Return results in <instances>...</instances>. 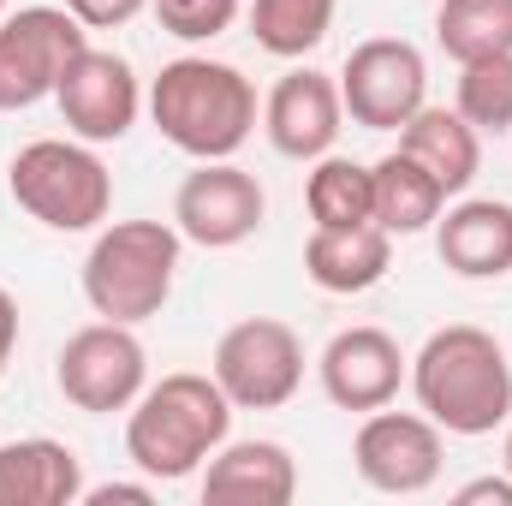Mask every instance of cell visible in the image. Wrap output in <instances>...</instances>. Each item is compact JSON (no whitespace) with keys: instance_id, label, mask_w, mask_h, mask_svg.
I'll use <instances>...</instances> for the list:
<instances>
[{"instance_id":"6da1fadb","label":"cell","mask_w":512,"mask_h":506,"mask_svg":"<svg viewBox=\"0 0 512 506\" xmlns=\"http://www.w3.org/2000/svg\"><path fill=\"white\" fill-rule=\"evenodd\" d=\"M405 376L423 417L441 423V435L477 441L512 417V364L489 328H471V322L435 328Z\"/></svg>"},{"instance_id":"7a4b0ae2","label":"cell","mask_w":512,"mask_h":506,"mask_svg":"<svg viewBox=\"0 0 512 506\" xmlns=\"http://www.w3.org/2000/svg\"><path fill=\"white\" fill-rule=\"evenodd\" d=\"M149 120L155 131L185 149L191 161H233L256 131V84L209 54H179L149 84Z\"/></svg>"},{"instance_id":"3957f363","label":"cell","mask_w":512,"mask_h":506,"mask_svg":"<svg viewBox=\"0 0 512 506\" xmlns=\"http://www.w3.org/2000/svg\"><path fill=\"white\" fill-rule=\"evenodd\" d=\"M233 429V399L221 393L215 376H161L137 393L126 417V459L149 483H179L203 471Z\"/></svg>"},{"instance_id":"277c9868","label":"cell","mask_w":512,"mask_h":506,"mask_svg":"<svg viewBox=\"0 0 512 506\" xmlns=\"http://www.w3.org/2000/svg\"><path fill=\"white\" fill-rule=\"evenodd\" d=\"M179 227L167 221H114L96 233V245L84 256V298L102 322H149L167 310L173 298V274H179Z\"/></svg>"},{"instance_id":"5b68a950","label":"cell","mask_w":512,"mask_h":506,"mask_svg":"<svg viewBox=\"0 0 512 506\" xmlns=\"http://www.w3.org/2000/svg\"><path fill=\"white\" fill-rule=\"evenodd\" d=\"M12 203L48 233H90L114 209V173L84 137H36L6 167Z\"/></svg>"},{"instance_id":"8992f818","label":"cell","mask_w":512,"mask_h":506,"mask_svg":"<svg viewBox=\"0 0 512 506\" xmlns=\"http://www.w3.org/2000/svg\"><path fill=\"white\" fill-rule=\"evenodd\" d=\"M84 48H90V36L66 6L6 12L0 18V114H24V108L48 102Z\"/></svg>"},{"instance_id":"52a82bcc","label":"cell","mask_w":512,"mask_h":506,"mask_svg":"<svg viewBox=\"0 0 512 506\" xmlns=\"http://www.w3.org/2000/svg\"><path fill=\"white\" fill-rule=\"evenodd\" d=\"M209 376L221 381L233 411H280L304 387V340L274 316H245L221 334Z\"/></svg>"},{"instance_id":"ba28073f","label":"cell","mask_w":512,"mask_h":506,"mask_svg":"<svg viewBox=\"0 0 512 506\" xmlns=\"http://www.w3.org/2000/svg\"><path fill=\"white\" fill-rule=\"evenodd\" d=\"M54 381H60L66 405H78V411H90V417L131 411L137 393L149 387L143 340L131 334L126 322H90V328H78V334L60 346Z\"/></svg>"},{"instance_id":"9c48e42d","label":"cell","mask_w":512,"mask_h":506,"mask_svg":"<svg viewBox=\"0 0 512 506\" xmlns=\"http://www.w3.org/2000/svg\"><path fill=\"white\" fill-rule=\"evenodd\" d=\"M340 102H346L352 126L399 131L429 102V66L405 36H370L340 66Z\"/></svg>"},{"instance_id":"30bf717a","label":"cell","mask_w":512,"mask_h":506,"mask_svg":"<svg viewBox=\"0 0 512 506\" xmlns=\"http://www.w3.org/2000/svg\"><path fill=\"white\" fill-rule=\"evenodd\" d=\"M447 459L441 423H429L423 411H364L358 441H352V465L376 495H423L435 489Z\"/></svg>"},{"instance_id":"8fae6325","label":"cell","mask_w":512,"mask_h":506,"mask_svg":"<svg viewBox=\"0 0 512 506\" xmlns=\"http://www.w3.org/2000/svg\"><path fill=\"white\" fill-rule=\"evenodd\" d=\"M268 215V197L239 161H197V173H185L179 197H173V227L179 239L203 245V251H233L245 245Z\"/></svg>"},{"instance_id":"7c38bea8","label":"cell","mask_w":512,"mask_h":506,"mask_svg":"<svg viewBox=\"0 0 512 506\" xmlns=\"http://www.w3.org/2000/svg\"><path fill=\"white\" fill-rule=\"evenodd\" d=\"M54 102H60V120L72 126V137H84V143H120L137 126V114H143V84H137L131 60L108 54V48H84L66 66Z\"/></svg>"},{"instance_id":"4fadbf2b","label":"cell","mask_w":512,"mask_h":506,"mask_svg":"<svg viewBox=\"0 0 512 506\" xmlns=\"http://www.w3.org/2000/svg\"><path fill=\"white\" fill-rule=\"evenodd\" d=\"M262 131H268L274 155H286V161H322L340 143V131H346L340 78H328L316 66L286 72L268 90V102H262Z\"/></svg>"},{"instance_id":"5bb4252c","label":"cell","mask_w":512,"mask_h":506,"mask_svg":"<svg viewBox=\"0 0 512 506\" xmlns=\"http://www.w3.org/2000/svg\"><path fill=\"white\" fill-rule=\"evenodd\" d=\"M405 370H411V358L399 352V340L382 334V328H340L322 346V358H316L322 393L340 411H382V405H393Z\"/></svg>"},{"instance_id":"9a60e30c","label":"cell","mask_w":512,"mask_h":506,"mask_svg":"<svg viewBox=\"0 0 512 506\" xmlns=\"http://www.w3.org/2000/svg\"><path fill=\"white\" fill-rule=\"evenodd\" d=\"M435 251L459 280H501V274H512V203L465 197V203L441 209Z\"/></svg>"},{"instance_id":"2e32d148","label":"cell","mask_w":512,"mask_h":506,"mask_svg":"<svg viewBox=\"0 0 512 506\" xmlns=\"http://www.w3.org/2000/svg\"><path fill=\"white\" fill-rule=\"evenodd\" d=\"M298 495V465L280 441H221L203 471V501L239 506H286Z\"/></svg>"},{"instance_id":"e0dca14e","label":"cell","mask_w":512,"mask_h":506,"mask_svg":"<svg viewBox=\"0 0 512 506\" xmlns=\"http://www.w3.org/2000/svg\"><path fill=\"white\" fill-rule=\"evenodd\" d=\"M387 262H393V233L382 221H364V227H316L310 245H304V274L322 286V292H370L387 280Z\"/></svg>"},{"instance_id":"ac0fdd59","label":"cell","mask_w":512,"mask_h":506,"mask_svg":"<svg viewBox=\"0 0 512 506\" xmlns=\"http://www.w3.org/2000/svg\"><path fill=\"white\" fill-rule=\"evenodd\" d=\"M84 501V459L66 441L30 435L0 447V506H72Z\"/></svg>"},{"instance_id":"d6986e66","label":"cell","mask_w":512,"mask_h":506,"mask_svg":"<svg viewBox=\"0 0 512 506\" xmlns=\"http://www.w3.org/2000/svg\"><path fill=\"white\" fill-rule=\"evenodd\" d=\"M399 149L411 155V161H423L441 185H447V197H459L471 179H477V167H483V131L471 126L459 108H417L405 126H399Z\"/></svg>"},{"instance_id":"ffe728a7","label":"cell","mask_w":512,"mask_h":506,"mask_svg":"<svg viewBox=\"0 0 512 506\" xmlns=\"http://www.w3.org/2000/svg\"><path fill=\"white\" fill-rule=\"evenodd\" d=\"M370 179H376V221H382L387 233H423L447 209V185L423 161H411L405 149L382 155L370 167Z\"/></svg>"},{"instance_id":"44dd1931","label":"cell","mask_w":512,"mask_h":506,"mask_svg":"<svg viewBox=\"0 0 512 506\" xmlns=\"http://www.w3.org/2000/svg\"><path fill=\"white\" fill-rule=\"evenodd\" d=\"M304 209H310L316 227H364V221H376V179H370V167L328 149L322 161H310Z\"/></svg>"},{"instance_id":"7402d4cb","label":"cell","mask_w":512,"mask_h":506,"mask_svg":"<svg viewBox=\"0 0 512 506\" xmlns=\"http://www.w3.org/2000/svg\"><path fill=\"white\" fill-rule=\"evenodd\" d=\"M435 42L447 60H495L512 54V0H441L435 12Z\"/></svg>"},{"instance_id":"603a6c76","label":"cell","mask_w":512,"mask_h":506,"mask_svg":"<svg viewBox=\"0 0 512 506\" xmlns=\"http://www.w3.org/2000/svg\"><path fill=\"white\" fill-rule=\"evenodd\" d=\"M334 24V0H251V36L262 54L298 60L310 54Z\"/></svg>"},{"instance_id":"cb8c5ba5","label":"cell","mask_w":512,"mask_h":506,"mask_svg":"<svg viewBox=\"0 0 512 506\" xmlns=\"http://www.w3.org/2000/svg\"><path fill=\"white\" fill-rule=\"evenodd\" d=\"M453 108H459L477 131H512V54L459 66V96H453Z\"/></svg>"},{"instance_id":"d4e9b609","label":"cell","mask_w":512,"mask_h":506,"mask_svg":"<svg viewBox=\"0 0 512 506\" xmlns=\"http://www.w3.org/2000/svg\"><path fill=\"white\" fill-rule=\"evenodd\" d=\"M149 12L179 42H215L221 30H233L239 0H149Z\"/></svg>"},{"instance_id":"484cf974","label":"cell","mask_w":512,"mask_h":506,"mask_svg":"<svg viewBox=\"0 0 512 506\" xmlns=\"http://www.w3.org/2000/svg\"><path fill=\"white\" fill-rule=\"evenodd\" d=\"M149 0H66V12L84 24V30H120L143 12Z\"/></svg>"},{"instance_id":"4316f807","label":"cell","mask_w":512,"mask_h":506,"mask_svg":"<svg viewBox=\"0 0 512 506\" xmlns=\"http://www.w3.org/2000/svg\"><path fill=\"white\" fill-rule=\"evenodd\" d=\"M453 501L459 506H512V477H477V483H465Z\"/></svg>"},{"instance_id":"83f0119b","label":"cell","mask_w":512,"mask_h":506,"mask_svg":"<svg viewBox=\"0 0 512 506\" xmlns=\"http://www.w3.org/2000/svg\"><path fill=\"white\" fill-rule=\"evenodd\" d=\"M84 501H90V506H114V501L149 506V501H155V489H149V483H102V489H84Z\"/></svg>"},{"instance_id":"f1b7e54d","label":"cell","mask_w":512,"mask_h":506,"mask_svg":"<svg viewBox=\"0 0 512 506\" xmlns=\"http://www.w3.org/2000/svg\"><path fill=\"white\" fill-rule=\"evenodd\" d=\"M12 352H18V298L0 286V376L12 364Z\"/></svg>"},{"instance_id":"f546056e","label":"cell","mask_w":512,"mask_h":506,"mask_svg":"<svg viewBox=\"0 0 512 506\" xmlns=\"http://www.w3.org/2000/svg\"><path fill=\"white\" fill-rule=\"evenodd\" d=\"M507 477H512V429H507Z\"/></svg>"},{"instance_id":"4dcf8cb0","label":"cell","mask_w":512,"mask_h":506,"mask_svg":"<svg viewBox=\"0 0 512 506\" xmlns=\"http://www.w3.org/2000/svg\"><path fill=\"white\" fill-rule=\"evenodd\" d=\"M0 18H6V0H0Z\"/></svg>"}]
</instances>
